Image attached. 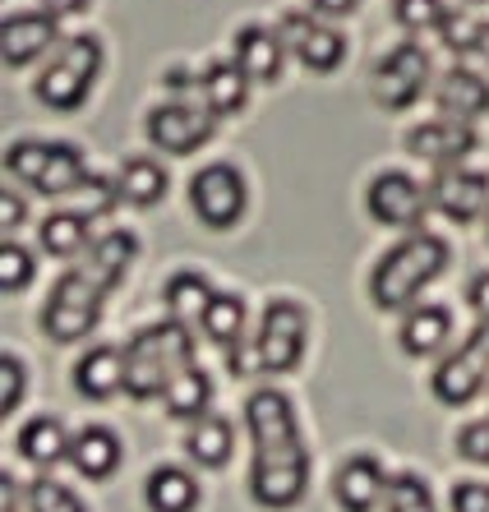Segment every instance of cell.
Here are the masks:
<instances>
[{
  "instance_id": "6da1fadb",
  "label": "cell",
  "mask_w": 489,
  "mask_h": 512,
  "mask_svg": "<svg viewBox=\"0 0 489 512\" xmlns=\"http://www.w3.org/2000/svg\"><path fill=\"white\" fill-rule=\"evenodd\" d=\"M245 425L254 439L250 494L263 508H296L310 485V453L300 443L296 411L277 388H259L245 402Z\"/></svg>"
},
{
  "instance_id": "7a4b0ae2",
  "label": "cell",
  "mask_w": 489,
  "mask_h": 512,
  "mask_svg": "<svg viewBox=\"0 0 489 512\" xmlns=\"http://www.w3.org/2000/svg\"><path fill=\"white\" fill-rule=\"evenodd\" d=\"M448 268V245L430 231H411L402 245L383 254L370 273V296L379 310H411L416 296Z\"/></svg>"
},
{
  "instance_id": "3957f363",
  "label": "cell",
  "mask_w": 489,
  "mask_h": 512,
  "mask_svg": "<svg viewBox=\"0 0 489 512\" xmlns=\"http://www.w3.org/2000/svg\"><path fill=\"white\" fill-rule=\"evenodd\" d=\"M185 365H194V337L185 323H153L144 333H134L125 346V393L134 402H153L167 393Z\"/></svg>"
},
{
  "instance_id": "277c9868",
  "label": "cell",
  "mask_w": 489,
  "mask_h": 512,
  "mask_svg": "<svg viewBox=\"0 0 489 512\" xmlns=\"http://www.w3.org/2000/svg\"><path fill=\"white\" fill-rule=\"evenodd\" d=\"M107 291V277L93 273L88 263H74L70 273L51 286L47 305H42V328H47L51 342H79L84 333H93V323L102 319Z\"/></svg>"
},
{
  "instance_id": "5b68a950",
  "label": "cell",
  "mask_w": 489,
  "mask_h": 512,
  "mask_svg": "<svg viewBox=\"0 0 489 512\" xmlns=\"http://www.w3.org/2000/svg\"><path fill=\"white\" fill-rule=\"evenodd\" d=\"M97 74H102V42L93 33H79L56 51L47 70L37 74V97L51 111H79L84 97L93 93Z\"/></svg>"
},
{
  "instance_id": "8992f818",
  "label": "cell",
  "mask_w": 489,
  "mask_h": 512,
  "mask_svg": "<svg viewBox=\"0 0 489 512\" xmlns=\"http://www.w3.org/2000/svg\"><path fill=\"white\" fill-rule=\"evenodd\" d=\"M5 171L33 185L37 194H79L88 185V167L70 143H10Z\"/></svg>"
},
{
  "instance_id": "52a82bcc",
  "label": "cell",
  "mask_w": 489,
  "mask_h": 512,
  "mask_svg": "<svg viewBox=\"0 0 489 512\" xmlns=\"http://www.w3.org/2000/svg\"><path fill=\"white\" fill-rule=\"evenodd\" d=\"M305 333H310V319L296 300H273L259 319V333H254V356H259L263 374H291L305 356Z\"/></svg>"
},
{
  "instance_id": "ba28073f",
  "label": "cell",
  "mask_w": 489,
  "mask_h": 512,
  "mask_svg": "<svg viewBox=\"0 0 489 512\" xmlns=\"http://www.w3.org/2000/svg\"><path fill=\"white\" fill-rule=\"evenodd\" d=\"M485 383H489V323H480L476 333L434 370L430 388L443 406H466L485 393Z\"/></svg>"
},
{
  "instance_id": "9c48e42d",
  "label": "cell",
  "mask_w": 489,
  "mask_h": 512,
  "mask_svg": "<svg viewBox=\"0 0 489 512\" xmlns=\"http://www.w3.org/2000/svg\"><path fill=\"white\" fill-rule=\"evenodd\" d=\"M425 88H430V56L416 42L393 47L379 60V70H374V97H379L383 111L416 107L420 97H425Z\"/></svg>"
},
{
  "instance_id": "30bf717a",
  "label": "cell",
  "mask_w": 489,
  "mask_h": 512,
  "mask_svg": "<svg viewBox=\"0 0 489 512\" xmlns=\"http://www.w3.org/2000/svg\"><path fill=\"white\" fill-rule=\"evenodd\" d=\"M190 203L203 227L213 231L236 227V217L245 213V176L231 162H213V167H203L190 180Z\"/></svg>"
},
{
  "instance_id": "8fae6325",
  "label": "cell",
  "mask_w": 489,
  "mask_h": 512,
  "mask_svg": "<svg viewBox=\"0 0 489 512\" xmlns=\"http://www.w3.org/2000/svg\"><path fill=\"white\" fill-rule=\"evenodd\" d=\"M365 208L379 227H397V231H416L425 208H430V190H420L406 171H383L370 180L365 190Z\"/></svg>"
},
{
  "instance_id": "7c38bea8",
  "label": "cell",
  "mask_w": 489,
  "mask_h": 512,
  "mask_svg": "<svg viewBox=\"0 0 489 512\" xmlns=\"http://www.w3.org/2000/svg\"><path fill=\"white\" fill-rule=\"evenodd\" d=\"M217 130V116L203 107H190V102H167V107L148 111V139H153V148H162V153H194V148H203V143L213 139Z\"/></svg>"
},
{
  "instance_id": "4fadbf2b",
  "label": "cell",
  "mask_w": 489,
  "mask_h": 512,
  "mask_svg": "<svg viewBox=\"0 0 489 512\" xmlns=\"http://www.w3.org/2000/svg\"><path fill=\"white\" fill-rule=\"evenodd\" d=\"M430 208L453 222H476L489 208V176L466 167H439V176L430 180Z\"/></svg>"
},
{
  "instance_id": "5bb4252c",
  "label": "cell",
  "mask_w": 489,
  "mask_h": 512,
  "mask_svg": "<svg viewBox=\"0 0 489 512\" xmlns=\"http://www.w3.org/2000/svg\"><path fill=\"white\" fill-rule=\"evenodd\" d=\"M277 33H282V42L296 51L300 65H305V70H314V74L337 70V65H342V56H346L342 33H337V28H328V24H314L310 14H287Z\"/></svg>"
},
{
  "instance_id": "9a60e30c",
  "label": "cell",
  "mask_w": 489,
  "mask_h": 512,
  "mask_svg": "<svg viewBox=\"0 0 489 512\" xmlns=\"http://www.w3.org/2000/svg\"><path fill=\"white\" fill-rule=\"evenodd\" d=\"M406 148L420 157V162H434V167H462V157L476 148V130L471 120H453V116H439V120H425L411 130Z\"/></svg>"
},
{
  "instance_id": "2e32d148",
  "label": "cell",
  "mask_w": 489,
  "mask_h": 512,
  "mask_svg": "<svg viewBox=\"0 0 489 512\" xmlns=\"http://www.w3.org/2000/svg\"><path fill=\"white\" fill-rule=\"evenodd\" d=\"M56 37V14H10L5 28H0V56H5L10 70H24Z\"/></svg>"
},
{
  "instance_id": "e0dca14e",
  "label": "cell",
  "mask_w": 489,
  "mask_h": 512,
  "mask_svg": "<svg viewBox=\"0 0 489 512\" xmlns=\"http://www.w3.org/2000/svg\"><path fill=\"white\" fill-rule=\"evenodd\" d=\"M333 494L342 503V512H374V503H383L388 494V480H383V466L374 457H351L342 462L333 480Z\"/></svg>"
},
{
  "instance_id": "ac0fdd59",
  "label": "cell",
  "mask_w": 489,
  "mask_h": 512,
  "mask_svg": "<svg viewBox=\"0 0 489 512\" xmlns=\"http://www.w3.org/2000/svg\"><path fill=\"white\" fill-rule=\"evenodd\" d=\"M434 107L453 120H476L489 111V84L480 74L466 70V65H457V70L439 74V84H434Z\"/></svg>"
},
{
  "instance_id": "d6986e66",
  "label": "cell",
  "mask_w": 489,
  "mask_h": 512,
  "mask_svg": "<svg viewBox=\"0 0 489 512\" xmlns=\"http://www.w3.org/2000/svg\"><path fill=\"white\" fill-rule=\"evenodd\" d=\"M282 60H287L282 33H268V28H240L236 33V65L250 74V84L282 79Z\"/></svg>"
},
{
  "instance_id": "ffe728a7",
  "label": "cell",
  "mask_w": 489,
  "mask_h": 512,
  "mask_svg": "<svg viewBox=\"0 0 489 512\" xmlns=\"http://www.w3.org/2000/svg\"><path fill=\"white\" fill-rule=\"evenodd\" d=\"M74 388L88 402H107L125 388V351L116 346H93L79 365H74Z\"/></svg>"
},
{
  "instance_id": "44dd1931",
  "label": "cell",
  "mask_w": 489,
  "mask_h": 512,
  "mask_svg": "<svg viewBox=\"0 0 489 512\" xmlns=\"http://www.w3.org/2000/svg\"><path fill=\"white\" fill-rule=\"evenodd\" d=\"M70 462H74V471H79V476L107 480L111 471L120 466V439L111 434L107 425L79 429V434H74V443H70Z\"/></svg>"
},
{
  "instance_id": "7402d4cb",
  "label": "cell",
  "mask_w": 489,
  "mask_h": 512,
  "mask_svg": "<svg viewBox=\"0 0 489 512\" xmlns=\"http://www.w3.org/2000/svg\"><path fill=\"white\" fill-rule=\"evenodd\" d=\"M448 333H453V314L443 310V305H411V314L397 328L406 356H434L448 342Z\"/></svg>"
},
{
  "instance_id": "603a6c76",
  "label": "cell",
  "mask_w": 489,
  "mask_h": 512,
  "mask_svg": "<svg viewBox=\"0 0 489 512\" xmlns=\"http://www.w3.org/2000/svg\"><path fill=\"white\" fill-rule=\"evenodd\" d=\"M199 93L213 116H240L250 102V74L240 65H208V74H199Z\"/></svg>"
},
{
  "instance_id": "cb8c5ba5",
  "label": "cell",
  "mask_w": 489,
  "mask_h": 512,
  "mask_svg": "<svg viewBox=\"0 0 489 512\" xmlns=\"http://www.w3.org/2000/svg\"><path fill=\"white\" fill-rule=\"evenodd\" d=\"M162 402H167V416H176V420H203L208 416V402H213V383H208V374L199 365H185L167 383Z\"/></svg>"
},
{
  "instance_id": "d4e9b609",
  "label": "cell",
  "mask_w": 489,
  "mask_h": 512,
  "mask_svg": "<svg viewBox=\"0 0 489 512\" xmlns=\"http://www.w3.org/2000/svg\"><path fill=\"white\" fill-rule=\"evenodd\" d=\"M144 499L153 512H190L199 503V485H194L190 471L180 466H157L144 485Z\"/></svg>"
},
{
  "instance_id": "484cf974",
  "label": "cell",
  "mask_w": 489,
  "mask_h": 512,
  "mask_svg": "<svg viewBox=\"0 0 489 512\" xmlns=\"http://www.w3.org/2000/svg\"><path fill=\"white\" fill-rule=\"evenodd\" d=\"M70 443L74 439L65 434V425H60L56 416H37L19 429V453L37 466H51V462H60V457H70Z\"/></svg>"
},
{
  "instance_id": "4316f807",
  "label": "cell",
  "mask_w": 489,
  "mask_h": 512,
  "mask_svg": "<svg viewBox=\"0 0 489 512\" xmlns=\"http://www.w3.org/2000/svg\"><path fill=\"white\" fill-rule=\"evenodd\" d=\"M162 300H167V310L176 323H203V314H208V305H213V286L203 282L199 273H176L167 282V291H162Z\"/></svg>"
},
{
  "instance_id": "83f0119b",
  "label": "cell",
  "mask_w": 489,
  "mask_h": 512,
  "mask_svg": "<svg viewBox=\"0 0 489 512\" xmlns=\"http://www.w3.org/2000/svg\"><path fill=\"white\" fill-rule=\"evenodd\" d=\"M120 199H130L134 208H153L162 194H167V171L157 167L153 157H130L120 167Z\"/></svg>"
},
{
  "instance_id": "f1b7e54d",
  "label": "cell",
  "mask_w": 489,
  "mask_h": 512,
  "mask_svg": "<svg viewBox=\"0 0 489 512\" xmlns=\"http://www.w3.org/2000/svg\"><path fill=\"white\" fill-rule=\"evenodd\" d=\"M42 250L51 259H74V254L88 250V213H51L37 231Z\"/></svg>"
},
{
  "instance_id": "f546056e",
  "label": "cell",
  "mask_w": 489,
  "mask_h": 512,
  "mask_svg": "<svg viewBox=\"0 0 489 512\" xmlns=\"http://www.w3.org/2000/svg\"><path fill=\"white\" fill-rule=\"evenodd\" d=\"M185 453L194 457L199 466H222L231 457V425L222 416H203V420H194V429H190V439H185Z\"/></svg>"
},
{
  "instance_id": "4dcf8cb0",
  "label": "cell",
  "mask_w": 489,
  "mask_h": 512,
  "mask_svg": "<svg viewBox=\"0 0 489 512\" xmlns=\"http://www.w3.org/2000/svg\"><path fill=\"white\" fill-rule=\"evenodd\" d=\"M203 337L217 342L222 351H231V346L245 337V300L240 296H213V305H208V314H203Z\"/></svg>"
},
{
  "instance_id": "1f68e13d",
  "label": "cell",
  "mask_w": 489,
  "mask_h": 512,
  "mask_svg": "<svg viewBox=\"0 0 489 512\" xmlns=\"http://www.w3.org/2000/svg\"><path fill=\"white\" fill-rule=\"evenodd\" d=\"M383 512H434V494L416 476H393L383 494Z\"/></svg>"
},
{
  "instance_id": "d6a6232c",
  "label": "cell",
  "mask_w": 489,
  "mask_h": 512,
  "mask_svg": "<svg viewBox=\"0 0 489 512\" xmlns=\"http://www.w3.org/2000/svg\"><path fill=\"white\" fill-rule=\"evenodd\" d=\"M448 14H453V10H448L443 0H393V19L402 28H411V33H425V28H434V33H439Z\"/></svg>"
},
{
  "instance_id": "836d02e7",
  "label": "cell",
  "mask_w": 489,
  "mask_h": 512,
  "mask_svg": "<svg viewBox=\"0 0 489 512\" xmlns=\"http://www.w3.org/2000/svg\"><path fill=\"white\" fill-rule=\"evenodd\" d=\"M33 282V254L24 250V245H14V240H5L0 245V291H24V286Z\"/></svg>"
},
{
  "instance_id": "e575fe53",
  "label": "cell",
  "mask_w": 489,
  "mask_h": 512,
  "mask_svg": "<svg viewBox=\"0 0 489 512\" xmlns=\"http://www.w3.org/2000/svg\"><path fill=\"white\" fill-rule=\"evenodd\" d=\"M28 508L33 512H84V503H79L74 489L60 485V480H33V489H28Z\"/></svg>"
},
{
  "instance_id": "d590c367",
  "label": "cell",
  "mask_w": 489,
  "mask_h": 512,
  "mask_svg": "<svg viewBox=\"0 0 489 512\" xmlns=\"http://www.w3.org/2000/svg\"><path fill=\"white\" fill-rule=\"evenodd\" d=\"M24 365H19V360L14 356H5L0 360V411H5V416H10L14 406H19V397H24Z\"/></svg>"
},
{
  "instance_id": "8d00e7d4",
  "label": "cell",
  "mask_w": 489,
  "mask_h": 512,
  "mask_svg": "<svg viewBox=\"0 0 489 512\" xmlns=\"http://www.w3.org/2000/svg\"><path fill=\"white\" fill-rule=\"evenodd\" d=\"M457 453H462L466 462L489 466V420H476V425H466L462 434H457Z\"/></svg>"
},
{
  "instance_id": "74e56055",
  "label": "cell",
  "mask_w": 489,
  "mask_h": 512,
  "mask_svg": "<svg viewBox=\"0 0 489 512\" xmlns=\"http://www.w3.org/2000/svg\"><path fill=\"white\" fill-rule=\"evenodd\" d=\"M453 512H489V485H480V480L453 485Z\"/></svg>"
},
{
  "instance_id": "f35d334b",
  "label": "cell",
  "mask_w": 489,
  "mask_h": 512,
  "mask_svg": "<svg viewBox=\"0 0 489 512\" xmlns=\"http://www.w3.org/2000/svg\"><path fill=\"white\" fill-rule=\"evenodd\" d=\"M439 33H443V47H448V51H471V47H476V28L466 24V19H462L457 10L448 14V19H443Z\"/></svg>"
},
{
  "instance_id": "ab89813d",
  "label": "cell",
  "mask_w": 489,
  "mask_h": 512,
  "mask_svg": "<svg viewBox=\"0 0 489 512\" xmlns=\"http://www.w3.org/2000/svg\"><path fill=\"white\" fill-rule=\"evenodd\" d=\"M24 217H28V208H24V199L14 190H5L0 194V227H5V240L14 236V227H24Z\"/></svg>"
},
{
  "instance_id": "60d3db41",
  "label": "cell",
  "mask_w": 489,
  "mask_h": 512,
  "mask_svg": "<svg viewBox=\"0 0 489 512\" xmlns=\"http://www.w3.org/2000/svg\"><path fill=\"white\" fill-rule=\"evenodd\" d=\"M466 300H471V310H476V319H480V323H489V273H480L476 282H471Z\"/></svg>"
},
{
  "instance_id": "b9f144b4",
  "label": "cell",
  "mask_w": 489,
  "mask_h": 512,
  "mask_svg": "<svg viewBox=\"0 0 489 512\" xmlns=\"http://www.w3.org/2000/svg\"><path fill=\"white\" fill-rule=\"evenodd\" d=\"M314 10H323V14H351L360 5V0H310Z\"/></svg>"
},
{
  "instance_id": "7bdbcfd3",
  "label": "cell",
  "mask_w": 489,
  "mask_h": 512,
  "mask_svg": "<svg viewBox=\"0 0 489 512\" xmlns=\"http://www.w3.org/2000/svg\"><path fill=\"white\" fill-rule=\"evenodd\" d=\"M79 10H88V0H47V14H79Z\"/></svg>"
},
{
  "instance_id": "ee69618b",
  "label": "cell",
  "mask_w": 489,
  "mask_h": 512,
  "mask_svg": "<svg viewBox=\"0 0 489 512\" xmlns=\"http://www.w3.org/2000/svg\"><path fill=\"white\" fill-rule=\"evenodd\" d=\"M476 51L489 60V24H480V28H476Z\"/></svg>"
}]
</instances>
